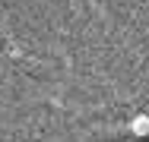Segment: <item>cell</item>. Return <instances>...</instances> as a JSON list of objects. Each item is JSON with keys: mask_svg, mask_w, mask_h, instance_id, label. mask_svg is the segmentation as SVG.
I'll use <instances>...</instances> for the list:
<instances>
[{"mask_svg": "<svg viewBox=\"0 0 149 142\" xmlns=\"http://www.w3.org/2000/svg\"><path fill=\"white\" fill-rule=\"evenodd\" d=\"M127 130H130V136L146 139V136H149V114H136V117L127 123Z\"/></svg>", "mask_w": 149, "mask_h": 142, "instance_id": "6da1fadb", "label": "cell"}]
</instances>
